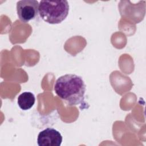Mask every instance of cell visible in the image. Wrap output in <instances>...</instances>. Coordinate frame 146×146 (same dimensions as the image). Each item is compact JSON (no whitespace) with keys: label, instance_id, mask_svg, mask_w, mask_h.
I'll list each match as a JSON object with an SVG mask.
<instances>
[{"label":"cell","instance_id":"obj_2","mask_svg":"<svg viewBox=\"0 0 146 146\" xmlns=\"http://www.w3.org/2000/svg\"><path fill=\"white\" fill-rule=\"evenodd\" d=\"M69 5L67 1H40L39 14L41 18L50 24H59L67 17Z\"/></svg>","mask_w":146,"mask_h":146},{"label":"cell","instance_id":"obj_4","mask_svg":"<svg viewBox=\"0 0 146 146\" xmlns=\"http://www.w3.org/2000/svg\"><path fill=\"white\" fill-rule=\"evenodd\" d=\"M63 140L60 133L54 128H47L40 131L37 138L39 146H60Z\"/></svg>","mask_w":146,"mask_h":146},{"label":"cell","instance_id":"obj_5","mask_svg":"<svg viewBox=\"0 0 146 146\" xmlns=\"http://www.w3.org/2000/svg\"><path fill=\"white\" fill-rule=\"evenodd\" d=\"M34 95L30 92L22 93L18 98V104L21 109L27 110L30 109L35 103Z\"/></svg>","mask_w":146,"mask_h":146},{"label":"cell","instance_id":"obj_3","mask_svg":"<svg viewBox=\"0 0 146 146\" xmlns=\"http://www.w3.org/2000/svg\"><path fill=\"white\" fill-rule=\"evenodd\" d=\"M39 3L36 0H22L17 3V11L20 21L27 23L34 19L39 13Z\"/></svg>","mask_w":146,"mask_h":146},{"label":"cell","instance_id":"obj_1","mask_svg":"<svg viewBox=\"0 0 146 146\" xmlns=\"http://www.w3.org/2000/svg\"><path fill=\"white\" fill-rule=\"evenodd\" d=\"M54 88L56 94L70 106L80 104L84 100L86 85L82 77L75 74L61 76Z\"/></svg>","mask_w":146,"mask_h":146}]
</instances>
